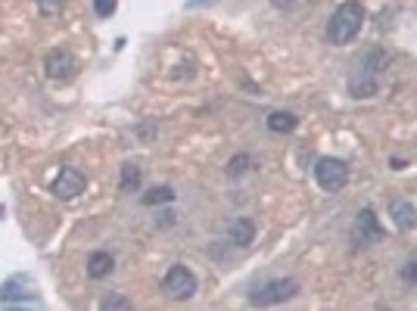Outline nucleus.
Returning a JSON list of instances; mask_svg holds the SVG:
<instances>
[{
  "mask_svg": "<svg viewBox=\"0 0 417 311\" xmlns=\"http://www.w3.org/2000/svg\"><path fill=\"white\" fill-rule=\"evenodd\" d=\"M59 6H63V0H38V10L41 16H56Z\"/></svg>",
  "mask_w": 417,
  "mask_h": 311,
  "instance_id": "nucleus-17",
  "label": "nucleus"
},
{
  "mask_svg": "<svg viewBox=\"0 0 417 311\" xmlns=\"http://www.w3.org/2000/svg\"><path fill=\"white\" fill-rule=\"evenodd\" d=\"M100 308L109 311V308H131V302H128L125 296H106L103 302H100Z\"/></svg>",
  "mask_w": 417,
  "mask_h": 311,
  "instance_id": "nucleus-16",
  "label": "nucleus"
},
{
  "mask_svg": "<svg viewBox=\"0 0 417 311\" xmlns=\"http://www.w3.org/2000/svg\"><path fill=\"white\" fill-rule=\"evenodd\" d=\"M44 72L47 78H53V81H66V78L75 75V59L69 50H50L44 56Z\"/></svg>",
  "mask_w": 417,
  "mask_h": 311,
  "instance_id": "nucleus-6",
  "label": "nucleus"
},
{
  "mask_svg": "<svg viewBox=\"0 0 417 311\" xmlns=\"http://www.w3.org/2000/svg\"><path fill=\"white\" fill-rule=\"evenodd\" d=\"M113 267H115V258L109 255V253H93L88 258V274L93 280H100V277H106V274H113Z\"/></svg>",
  "mask_w": 417,
  "mask_h": 311,
  "instance_id": "nucleus-9",
  "label": "nucleus"
},
{
  "mask_svg": "<svg viewBox=\"0 0 417 311\" xmlns=\"http://www.w3.org/2000/svg\"><path fill=\"white\" fill-rule=\"evenodd\" d=\"M296 292H299V280H293V277H280V280L265 283L262 290H255L249 302H252V305H277V302L293 299Z\"/></svg>",
  "mask_w": 417,
  "mask_h": 311,
  "instance_id": "nucleus-4",
  "label": "nucleus"
},
{
  "mask_svg": "<svg viewBox=\"0 0 417 311\" xmlns=\"http://www.w3.org/2000/svg\"><path fill=\"white\" fill-rule=\"evenodd\" d=\"M402 277H405V280H411V283H417V262L405 267V271H402Z\"/></svg>",
  "mask_w": 417,
  "mask_h": 311,
  "instance_id": "nucleus-18",
  "label": "nucleus"
},
{
  "mask_svg": "<svg viewBox=\"0 0 417 311\" xmlns=\"http://www.w3.org/2000/svg\"><path fill=\"white\" fill-rule=\"evenodd\" d=\"M271 4H274L277 10H290V6L296 4V0H271Z\"/></svg>",
  "mask_w": 417,
  "mask_h": 311,
  "instance_id": "nucleus-19",
  "label": "nucleus"
},
{
  "mask_svg": "<svg viewBox=\"0 0 417 311\" xmlns=\"http://www.w3.org/2000/svg\"><path fill=\"white\" fill-rule=\"evenodd\" d=\"M84 187H88V178L78 168H63L59 178L50 184V193L59 196V200H75L78 193H84Z\"/></svg>",
  "mask_w": 417,
  "mask_h": 311,
  "instance_id": "nucleus-5",
  "label": "nucleus"
},
{
  "mask_svg": "<svg viewBox=\"0 0 417 311\" xmlns=\"http://www.w3.org/2000/svg\"><path fill=\"white\" fill-rule=\"evenodd\" d=\"M389 215H393L396 228H402V230H408V228H414L417 224V209L408 200H396L393 205H389Z\"/></svg>",
  "mask_w": 417,
  "mask_h": 311,
  "instance_id": "nucleus-8",
  "label": "nucleus"
},
{
  "mask_svg": "<svg viewBox=\"0 0 417 311\" xmlns=\"http://www.w3.org/2000/svg\"><path fill=\"white\" fill-rule=\"evenodd\" d=\"M249 165H252V159H249V156H234V159L227 162V175L237 178V175H243V171L249 168Z\"/></svg>",
  "mask_w": 417,
  "mask_h": 311,
  "instance_id": "nucleus-14",
  "label": "nucleus"
},
{
  "mask_svg": "<svg viewBox=\"0 0 417 311\" xmlns=\"http://www.w3.org/2000/svg\"><path fill=\"white\" fill-rule=\"evenodd\" d=\"M193 4H202V0H193Z\"/></svg>",
  "mask_w": 417,
  "mask_h": 311,
  "instance_id": "nucleus-20",
  "label": "nucleus"
},
{
  "mask_svg": "<svg viewBox=\"0 0 417 311\" xmlns=\"http://www.w3.org/2000/svg\"><path fill=\"white\" fill-rule=\"evenodd\" d=\"M314 180H318L321 190H327V193H339V190L349 184V165L343 159L324 156V159H318V165H314Z\"/></svg>",
  "mask_w": 417,
  "mask_h": 311,
  "instance_id": "nucleus-3",
  "label": "nucleus"
},
{
  "mask_svg": "<svg viewBox=\"0 0 417 311\" xmlns=\"http://www.w3.org/2000/svg\"><path fill=\"white\" fill-rule=\"evenodd\" d=\"M175 190L172 187H153L147 196H143V205H159V203H172Z\"/></svg>",
  "mask_w": 417,
  "mask_h": 311,
  "instance_id": "nucleus-12",
  "label": "nucleus"
},
{
  "mask_svg": "<svg viewBox=\"0 0 417 311\" xmlns=\"http://www.w3.org/2000/svg\"><path fill=\"white\" fill-rule=\"evenodd\" d=\"M118 0H93V13L100 16V19H109V16L115 13Z\"/></svg>",
  "mask_w": 417,
  "mask_h": 311,
  "instance_id": "nucleus-15",
  "label": "nucleus"
},
{
  "mask_svg": "<svg viewBox=\"0 0 417 311\" xmlns=\"http://www.w3.org/2000/svg\"><path fill=\"white\" fill-rule=\"evenodd\" d=\"M252 237H255V224H252V218H237V221L231 224V243H237V246H249Z\"/></svg>",
  "mask_w": 417,
  "mask_h": 311,
  "instance_id": "nucleus-10",
  "label": "nucleus"
},
{
  "mask_svg": "<svg viewBox=\"0 0 417 311\" xmlns=\"http://www.w3.org/2000/svg\"><path fill=\"white\" fill-rule=\"evenodd\" d=\"M197 274L190 271L187 265H172L168 267V274H165V280H163V290H165V296L168 299H175V302H187L197 292Z\"/></svg>",
  "mask_w": 417,
  "mask_h": 311,
  "instance_id": "nucleus-2",
  "label": "nucleus"
},
{
  "mask_svg": "<svg viewBox=\"0 0 417 311\" xmlns=\"http://www.w3.org/2000/svg\"><path fill=\"white\" fill-rule=\"evenodd\" d=\"M268 131H274V134H290L296 125H299V118L293 116V112H271L268 116Z\"/></svg>",
  "mask_w": 417,
  "mask_h": 311,
  "instance_id": "nucleus-11",
  "label": "nucleus"
},
{
  "mask_svg": "<svg viewBox=\"0 0 417 311\" xmlns=\"http://www.w3.org/2000/svg\"><path fill=\"white\" fill-rule=\"evenodd\" d=\"M140 187V168L138 165H125L122 168V193H131V190Z\"/></svg>",
  "mask_w": 417,
  "mask_h": 311,
  "instance_id": "nucleus-13",
  "label": "nucleus"
},
{
  "mask_svg": "<svg viewBox=\"0 0 417 311\" xmlns=\"http://www.w3.org/2000/svg\"><path fill=\"white\" fill-rule=\"evenodd\" d=\"M361 25H364V6L359 4V0H346V4H339L334 10V16H330L327 41L336 44V47H343L361 31Z\"/></svg>",
  "mask_w": 417,
  "mask_h": 311,
  "instance_id": "nucleus-1",
  "label": "nucleus"
},
{
  "mask_svg": "<svg viewBox=\"0 0 417 311\" xmlns=\"http://www.w3.org/2000/svg\"><path fill=\"white\" fill-rule=\"evenodd\" d=\"M380 237H383V228L377 224V218H374V212L364 209L359 215V224H355V243L368 246V243H377Z\"/></svg>",
  "mask_w": 417,
  "mask_h": 311,
  "instance_id": "nucleus-7",
  "label": "nucleus"
}]
</instances>
